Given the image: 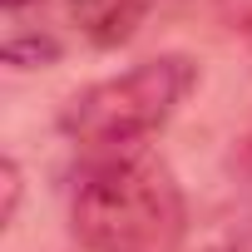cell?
I'll use <instances>...</instances> for the list:
<instances>
[{"mask_svg":"<svg viewBox=\"0 0 252 252\" xmlns=\"http://www.w3.org/2000/svg\"><path fill=\"white\" fill-rule=\"evenodd\" d=\"M69 232L84 252H183L188 203L149 144L104 149L74 178Z\"/></svg>","mask_w":252,"mask_h":252,"instance_id":"1","label":"cell"},{"mask_svg":"<svg viewBox=\"0 0 252 252\" xmlns=\"http://www.w3.org/2000/svg\"><path fill=\"white\" fill-rule=\"evenodd\" d=\"M193 84H198V64L188 55L139 60L134 69L79 89L60 114V129L74 144H84L89 154L139 149L178 114V104L193 94Z\"/></svg>","mask_w":252,"mask_h":252,"instance_id":"2","label":"cell"},{"mask_svg":"<svg viewBox=\"0 0 252 252\" xmlns=\"http://www.w3.org/2000/svg\"><path fill=\"white\" fill-rule=\"evenodd\" d=\"M64 10L94 50H119L139 35L154 0H64Z\"/></svg>","mask_w":252,"mask_h":252,"instance_id":"3","label":"cell"},{"mask_svg":"<svg viewBox=\"0 0 252 252\" xmlns=\"http://www.w3.org/2000/svg\"><path fill=\"white\" fill-rule=\"evenodd\" d=\"M0 55H5V64H15V69H40V64L60 60V40L50 30H25L20 20H10Z\"/></svg>","mask_w":252,"mask_h":252,"instance_id":"4","label":"cell"},{"mask_svg":"<svg viewBox=\"0 0 252 252\" xmlns=\"http://www.w3.org/2000/svg\"><path fill=\"white\" fill-rule=\"evenodd\" d=\"M0 188H5V208H0V227H10L15 222V213H20V163L15 158H5L0 163Z\"/></svg>","mask_w":252,"mask_h":252,"instance_id":"5","label":"cell"},{"mask_svg":"<svg viewBox=\"0 0 252 252\" xmlns=\"http://www.w3.org/2000/svg\"><path fill=\"white\" fill-rule=\"evenodd\" d=\"M0 5H5V15H10V20H15V15H20V10H30V5H45V0H0Z\"/></svg>","mask_w":252,"mask_h":252,"instance_id":"6","label":"cell"}]
</instances>
